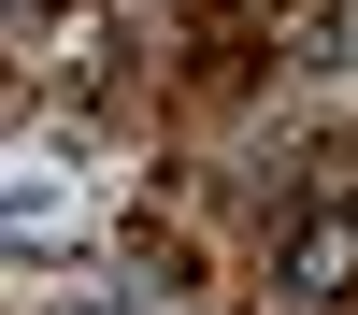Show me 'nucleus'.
Instances as JSON below:
<instances>
[{
  "label": "nucleus",
  "mask_w": 358,
  "mask_h": 315,
  "mask_svg": "<svg viewBox=\"0 0 358 315\" xmlns=\"http://www.w3.org/2000/svg\"><path fill=\"white\" fill-rule=\"evenodd\" d=\"M273 286H287L301 315H330V301H358V200H315V215L287 229V244H273Z\"/></svg>",
  "instance_id": "1"
},
{
  "label": "nucleus",
  "mask_w": 358,
  "mask_h": 315,
  "mask_svg": "<svg viewBox=\"0 0 358 315\" xmlns=\"http://www.w3.org/2000/svg\"><path fill=\"white\" fill-rule=\"evenodd\" d=\"M57 200H72V143H29V158H15V244H43Z\"/></svg>",
  "instance_id": "2"
},
{
  "label": "nucleus",
  "mask_w": 358,
  "mask_h": 315,
  "mask_svg": "<svg viewBox=\"0 0 358 315\" xmlns=\"http://www.w3.org/2000/svg\"><path fill=\"white\" fill-rule=\"evenodd\" d=\"M301 57H315V72H358V0H344V15H315V43H301Z\"/></svg>",
  "instance_id": "3"
}]
</instances>
